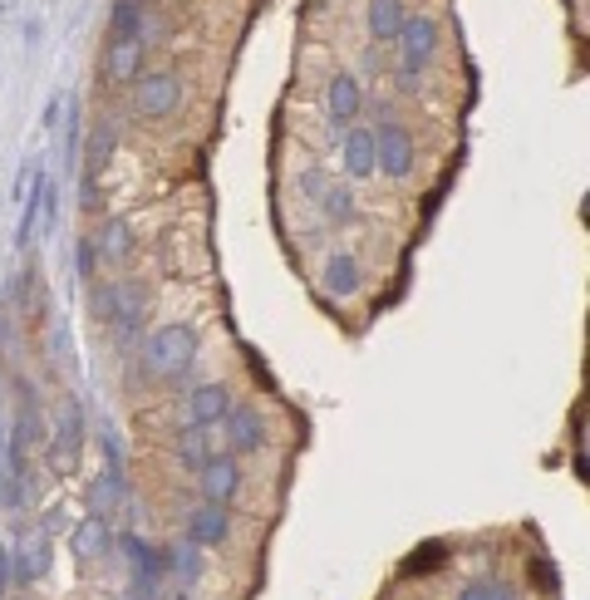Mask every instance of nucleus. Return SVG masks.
Listing matches in <instances>:
<instances>
[{"label":"nucleus","instance_id":"4","mask_svg":"<svg viewBox=\"0 0 590 600\" xmlns=\"http://www.w3.org/2000/svg\"><path fill=\"white\" fill-rule=\"evenodd\" d=\"M399 40H404V84H413V74L433 60V50H438V25L428 15H413V20L399 25Z\"/></svg>","mask_w":590,"mask_h":600},{"label":"nucleus","instance_id":"2","mask_svg":"<svg viewBox=\"0 0 590 600\" xmlns=\"http://www.w3.org/2000/svg\"><path fill=\"white\" fill-rule=\"evenodd\" d=\"M177 104H182V79L177 74L158 69V74L133 79V114L138 119H168V114H177Z\"/></svg>","mask_w":590,"mask_h":600},{"label":"nucleus","instance_id":"12","mask_svg":"<svg viewBox=\"0 0 590 600\" xmlns=\"http://www.w3.org/2000/svg\"><path fill=\"white\" fill-rule=\"evenodd\" d=\"M212 453H217V448H212V428H207V423H187V428L177 433V463H182V468L202 473V463H207Z\"/></svg>","mask_w":590,"mask_h":600},{"label":"nucleus","instance_id":"13","mask_svg":"<svg viewBox=\"0 0 590 600\" xmlns=\"http://www.w3.org/2000/svg\"><path fill=\"white\" fill-rule=\"evenodd\" d=\"M227 409H232V394H227V384H202V389H192V423H212L227 419Z\"/></svg>","mask_w":590,"mask_h":600},{"label":"nucleus","instance_id":"26","mask_svg":"<svg viewBox=\"0 0 590 600\" xmlns=\"http://www.w3.org/2000/svg\"><path fill=\"white\" fill-rule=\"evenodd\" d=\"M94 315H99L104 325L114 320V286H99V291H94Z\"/></svg>","mask_w":590,"mask_h":600},{"label":"nucleus","instance_id":"11","mask_svg":"<svg viewBox=\"0 0 590 600\" xmlns=\"http://www.w3.org/2000/svg\"><path fill=\"white\" fill-rule=\"evenodd\" d=\"M227 433H232L236 453H251V448H261V443H266V423H261V414H256L251 404L227 409Z\"/></svg>","mask_w":590,"mask_h":600},{"label":"nucleus","instance_id":"10","mask_svg":"<svg viewBox=\"0 0 590 600\" xmlns=\"http://www.w3.org/2000/svg\"><path fill=\"white\" fill-rule=\"evenodd\" d=\"M15 576L20 581H40L50 576V537L45 532H25L15 546Z\"/></svg>","mask_w":590,"mask_h":600},{"label":"nucleus","instance_id":"25","mask_svg":"<svg viewBox=\"0 0 590 600\" xmlns=\"http://www.w3.org/2000/svg\"><path fill=\"white\" fill-rule=\"evenodd\" d=\"M443 556H448V546H423L418 556H409V571H428V566H443Z\"/></svg>","mask_w":590,"mask_h":600},{"label":"nucleus","instance_id":"14","mask_svg":"<svg viewBox=\"0 0 590 600\" xmlns=\"http://www.w3.org/2000/svg\"><path fill=\"white\" fill-rule=\"evenodd\" d=\"M109 551V522L94 512V517H84L79 527H74V556L79 561H94V556H104Z\"/></svg>","mask_w":590,"mask_h":600},{"label":"nucleus","instance_id":"17","mask_svg":"<svg viewBox=\"0 0 590 600\" xmlns=\"http://www.w3.org/2000/svg\"><path fill=\"white\" fill-rule=\"evenodd\" d=\"M345 173L350 178H374V133H350L345 138Z\"/></svg>","mask_w":590,"mask_h":600},{"label":"nucleus","instance_id":"8","mask_svg":"<svg viewBox=\"0 0 590 600\" xmlns=\"http://www.w3.org/2000/svg\"><path fill=\"white\" fill-rule=\"evenodd\" d=\"M227 537H232L227 507H222V502H202V507L192 512V522H187V541H197V546H222Z\"/></svg>","mask_w":590,"mask_h":600},{"label":"nucleus","instance_id":"23","mask_svg":"<svg viewBox=\"0 0 590 600\" xmlns=\"http://www.w3.org/2000/svg\"><path fill=\"white\" fill-rule=\"evenodd\" d=\"M458 600H512V586H502V581H477V586H468Z\"/></svg>","mask_w":590,"mask_h":600},{"label":"nucleus","instance_id":"27","mask_svg":"<svg viewBox=\"0 0 590 600\" xmlns=\"http://www.w3.org/2000/svg\"><path fill=\"white\" fill-rule=\"evenodd\" d=\"M79 271H84V276L94 271V241H79Z\"/></svg>","mask_w":590,"mask_h":600},{"label":"nucleus","instance_id":"21","mask_svg":"<svg viewBox=\"0 0 590 600\" xmlns=\"http://www.w3.org/2000/svg\"><path fill=\"white\" fill-rule=\"evenodd\" d=\"M109 153H114V128L94 123V133H89V173H99L109 163Z\"/></svg>","mask_w":590,"mask_h":600},{"label":"nucleus","instance_id":"20","mask_svg":"<svg viewBox=\"0 0 590 600\" xmlns=\"http://www.w3.org/2000/svg\"><path fill=\"white\" fill-rule=\"evenodd\" d=\"M99 251H104L109 261H128V251H133L128 222H109V227H104V237H99Z\"/></svg>","mask_w":590,"mask_h":600},{"label":"nucleus","instance_id":"18","mask_svg":"<svg viewBox=\"0 0 590 600\" xmlns=\"http://www.w3.org/2000/svg\"><path fill=\"white\" fill-rule=\"evenodd\" d=\"M325 291H330V296H354V291H359V266H354V256H330V266H325Z\"/></svg>","mask_w":590,"mask_h":600},{"label":"nucleus","instance_id":"16","mask_svg":"<svg viewBox=\"0 0 590 600\" xmlns=\"http://www.w3.org/2000/svg\"><path fill=\"white\" fill-rule=\"evenodd\" d=\"M404 0H369V35L374 40H399V25H404Z\"/></svg>","mask_w":590,"mask_h":600},{"label":"nucleus","instance_id":"15","mask_svg":"<svg viewBox=\"0 0 590 600\" xmlns=\"http://www.w3.org/2000/svg\"><path fill=\"white\" fill-rule=\"evenodd\" d=\"M359 104H364L359 79H354V74H335V79H330V119L350 123L354 114H359Z\"/></svg>","mask_w":590,"mask_h":600},{"label":"nucleus","instance_id":"24","mask_svg":"<svg viewBox=\"0 0 590 600\" xmlns=\"http://www.w3.org/2000/svg\"><path fill=\"white\" fill-rule=\"evenodd\" d=\"M15 502H20V482H15L10 458H0V507H15Z\"/></svg>","mask_w":590,"mask_h":600},{"label":"nucleus","instance_id":"19","mask_svg":"<svg viewBox=\"0 0 590 600\" xmlns=\"http://www.w3.org/2000/svg\"><path fill=\"white\" fill-rule=\"evenodd\" d=\"M197 551H202V546H197V541H187V537L168 546V566H173V571H182V581H187V586L202 576V556H197Z\"/></svg>","mask_w":590,"mask_h":600},{"label":"nucleus","instance_id":"3","mask_svg":"<svg viewBox=\"0 0 590 600\" xmlns=\"http://www.w3.org/2000/svg\"><path fill=\"white\" fill-rule=\"evenodd\" d=\"M374 168H384L389 178H409V173H413V138H409V128H399V123L374 128Z\"/></svg>","mask_w":590,"mask_h":600},{"label":"nucleus","instance_id":"6","mask_svg":"<svg viewBox=\"0 0 590 600\" xmlns=\"http://www.w3.org/2000/svg\"><path fill=\"white\" fill-rule=\"evenodd\" d=\"M79 453H84V419H79V404H74V399H64L59 423H55V463H59V468H74V463H79Z\"/></svg>","mask_w":590,"mask_h":600},{"label":"nucleus","instance_id":"22","mask_svg":"<svg viewBox=\"0 0 590 600\" xmlns=\"http://www.w3.org/2000/svg\"><path fill=\"white\" fill-rule=\"evenodd\" d=\"M315 197L325 202V212H330L335 222H350V217H354V197H350V187H320Z\"/></svg>","mask_w":590,"mask_h":600},{"label":"nucleus","instance_id":"1","mask_svg":"<svg viewBox=\"0 0 590 600\" xmlns=\"http://www.w3.org/2000/svg\"><path fill=\"white\" fill-rule=\"evenodd\" d=\"M197 360V335L192 325H163L148 345H143V364L153 379H182Z\"/></svg>","mask_w":590,"mask_h":600},{"label":"nucleus","instance_id":"9","mask_svg":"<svg viewBox=\"0 0 590 600\" xmlns=\"http://www.w3.org/2000/svg\"><path fill=\"white\" fill-rule=\"evenodd\" d=\"M236 487H241V468H236V458L212 453V458L202 463V497H207V502H227Z\"/></svg>","mask_w":590,"mask_h":600},{"label":"nucleus","instance_id":"5","mask_svg":"<svg viewBox=\"0 0 590 600\" xmlns=\"http://www.w3.org/2000/svg\"><path fill=\"white\" fill-rule=\"evenodd\" d=\"M143 60H148L143 35H109V50H104V74H109V84H133Z\"/></svg>","mask_w":590,"mask_h":600},{"label":"nucleus","instance_id":"7","mask_svg":"<svg viewBox=\"0 0 590 600\" xmlns=\"http://www.w3.org/2000/svg\"><path fill=\"white\" fill-rule=\"evenodd\" d=\"M114 335H118V345H133L138 340V330H143V291L138 286H114Z\"/></svg>","mask_w":590,"mask_h":600}]
</instances>
